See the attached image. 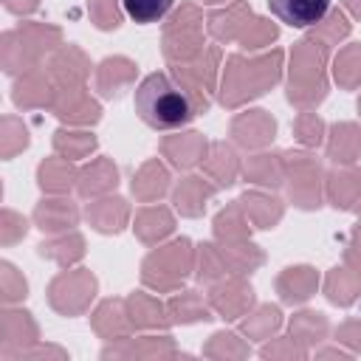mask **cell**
<instances>
[{"mask_svg":"<svg viewBox=\"0 0 361 361\" xmlns=\"http://www.w3.org/2000/svg\"><path fill=\"white\" fill-rule=\"evenodd\" d=\"M336 79L344 87H355L361 82V45H350L336 56Z\"/></svg>","mask_w":361,"mask_h":361,"instance_id":"30","label":"cell"},{"mask_svg":"<svg viewBox=\"0 0 361 361\" xmlns=\"http://www.w3.org/2000/svg\"><path fill=\"white\" fill-rule=\"evenodd\" d=\"M358 214H361V209H358Z\"/></svg>","mask_w":361,"mask_h":361,"instance_id":"46","label":"cell"},{"mask_svg":"<svg viewBox=\"0 0 361 361\" xmlns=\"http://www.w3.org/2000/svg\"><path fill=\"white\" fill-rule=\"evenodd\" d=\"M358 110H361V99H358Z\"/></svg>","mask_w":361,"mask_h":361,"instance_id":"45","label":"cell"},{"mask_svg":"<svg viewBox=\"0 0 361 361\" xmlns=\"http://www.w3.org/2000/svg\"><path fill=\"white\" fill-rule=\"evenodd\" d=\"M268 11L290 28H310L330 14V0H268Z\"/></svg>","mask_w":361,"mask_h":361,"instance_id":"5","label":"cell"},{"mask_svg":"<svg viewBox=\"0 0 361 361\" xmlns=\"http://www.w3.org/2000/svg\"><path fill=\"white\" fill-rule=\"evenodd\" d=\"M6 8H8V11H14V14L34 11V8H37V0H6Z\"/></svg>","mask_w":361,"mask_h":361,"instance_id":"41","label":"cell"},{"mask_svg":"<svg viewBox=\"0 0 361 361\" xmlns=\"http://www.w3.org/2000/svg\"><path fill=\"white\" fill-rule=\"evenodd\" d=\"M37 178H39V186H42V189H48V192H65V189L73 183L76 172H73V166L68 164V158H62V161L48 158L45 164H39Z\"/></svg>","mask_w":361,"mask_h":361,"instance_id":"22","label":"cell"},{"mask_svg":"<svg viewBox=\"0 0 361 361\" xmlns=\"http://www.w3.org/2000/svg\"><path fill=\"white\" fill-rule=\"evenodd\" d=\"M279 68H282V51H271L257 59L228 56L223 87H220V102L226 107H237L245 99L262 96L271 85L279 82Z\"/></svg>","mask_w":361,"mask_h":361,"instance_id":"2","label":"cell"},{"mask_svg":"<svg viewBox=\"0 0 361 361\" xmlns=\"http://www.w3.org/2000/svg\"><path fill=\"white\" fill-rule=\"evenodd\" d=\"M116 178H118L116 166H113L107 158H99V161H93L87 169H82V175H79V195H82V197L102 195V192H107V189L116 186Z\"/></svg>","mask_w":361,"mask_h":361,"instance_id":"16","label":"cell"},{"mask_svg":"<svg viewBox=\"0 0 361 361\" xmlns=\"http://www.w3.org/2000/svg\"><path fill=\"white\" fill-rule=\"evenodd\" d=\"M164 152L169 155V161L178 169H189L206 155V141H203L200 133H183L178 138H166L164 141Z\"/></svg>","mask_w":361,"mask_h":361,"instance_id":"10","label":"cell"},{"mask_svg":"<svg viewBox=\"0 0 361 361\" xmlns=\"http://www.w3.org/2000/svg\"><path fill=\"white\" fill-rule=\"evenodd\" d=\"M135 231H138V237H141L144 243H155V240H161V237H166V234L172 231V217H169L166 209L149 206V209H144V212L138 214Z\"/></svg>","mask_w":361,"mask_h":361,"instance_id":"23","label":"cell"},{"mask_svg":"<svg viewBox=\"0 0 361 361\" xmlns=\"http://www.w3.org/2000/svg\"><path fill=\"white\" fill-rule=\"evenodd\" d=\"M344 6H347V8L361 20V0H344Z\"/></svg>","mask_w":361,"mask_h":361,"instance_id":"43","label":"cell"},{"mask_svg":"<svg viewBox=\"0 0 361 361\" xmlns=\"http://www.w3.org/2000/svg\"><path fill=\"white\" fill-rule=\"evenodd\" d=\"M34 220L42 231H59V228H71L79 220V212L71 200H42L34 212Z\"/></svg>","mask_w":361,"mask_h":361,"instance_id":"13","label":"cell"},{"mask_svg":"<svg viewBox=\"0 0 361 361\" xmlns=\"http://www.w3.org/2000/svg\"><path fill=\"white\" fill-rule=\"evenodd\" d=\"M240 17H251V8H245V3H234V6L226 8V11H214V14L209 17V31H212L217 39L243 37V31L248 28V23H237Z\"/></svg>","mask_w":361,"mask_h":361,"instance_id":"18","label":"cell"},{"mask_svg":"<svg viewBox=\"0 0 361 361\" xmlns=\"http://www.w3.org/2000/svg\"><path fill=\"white\" fill-rule=\"evenodd\" d=\"M135 76V65L124 56H113V59H104L99 65V90L102 96L113 99L121 93V87H127Z\"/></svg>","mask_w":361,"mask_h":361,"instance_id":"11","label":"cell"},{"mask_svg":"<svg viewBox=\"0 0 361 361\" xmlns=\"http://www.w3.org/2000/svg\"><path fill=\"white\" fill-rule=\"evenodd\" d=\"M209 149H212V158H206L209 172L217 178L220 186H231L234 178H237V155H234V149L228 144H223V141L212 144Z\"/></svg>","mask_w":361,"mask_h":361,"instance_id":"20","label":"cell"},{"mask_svg":"<svg viewBox=\"0 0 361 361\" xmlns=\"http://www.w3.org/2000/svg\"><path fill=\"white\" fill-rule=\"evenodd\" d=\"M316 282H319L316 271L307 268V265H299V268H288V271L279 276L276 285H279L282 299L293 305V302H305V299H310L313 290H316Z\"/></svg>","mask_w":361,"mask_h":361,"instance_id":"12","label":"cell"},{"mask_svg":"<svg viewBox=\"0 0 361 361\" xmlns=\"http://www.w3.org/2000/svg\"><path fill=\"white\" fill-rule=\"evenodd\" d=\"M3 290H6V299H8V302L25 296V290H28L25 279H23V276H14V268H11L8 262H3Z\"/></svg>","mask_w":361,"mask_h":361,"instance_id":"39","label":"cell"},{"mask_svg":"<svg viewBox=\"0 0 361 361\" xmlns=\"http://www.w3.org/2000/svg\"><path fill=\"white\" fill-rule=\"evenodd\" d=\"M203 3H220V0H203Z\"/></svg>","mask_w":361,"mask_h":361,"instance_id":"44","label":"cell"},{"mask_svg":"<svg viewBox=\"0 0 361 361\" xmlns=\"http://www.w3.org/2000/svg\"><path fill=\"white\" fill-rule=\"evenodd\" d=\"M293 135L307 144V147H316L322 144V135H324V124L316 113H299V118L293 121Z\"/></svg>","mask_w":361,"mask_h":361,"instance_id":"34","label":"cell"},{"mask_svg":"<svg viewBox=\"0 0 361 361\" xmlns=\"http://www.w3.org/2000/svg\"><path fill=\"white\" fill-rule=\"evenodd\" d=\"M127 200L121 197H107V200H99L87 209V220H93V226L99 231H121L124 228V220H127Z\"/></svg>","mask_w":361,"mask_h":361,"instance_id":"17","label":"cell"},{"mask_svg":"<svg viewBox=\"0 0 361 361\" xmlns=\"http://www.w3.org/2000/svg\"><path fill=\"white\" fill-rule=\"evenodd\" d=\"M135 113L152 130H178L197 116V107L178 79L155 71L135 87Z\"/></svg>","mask_w":361,"mask_h":361,"instance_id":"1","label":"cell"},{"mask_svg":"<svg viewBox=\"0 0 361 361\" xmlns=\"http://www.w3.org/2000/svg\"><path fill=\"white\" fill-rule=\"evenodd\" d=\"M169 313L175 316V322H183V324L186 322H200V319H214L195 290H186L178 299H172L169 302Z\"/></svg>","mask_w":361,"mask_h":361,"instance_id":"27","label":"cell"},{"mask_svg":"<svg viewBox=\"0 0 361 361\" xmlns=\"http://www.w3.org/2000/svg\"><path fill=\"white\" fill-rule=\"evenodd\" d=\"M54 110L59 118H68V121H99V104L87 96H79L76 90H68V102L59 104L54 102Z\"/></svg>","mask_w":361,"mask_h":361,"instance_id":"24","label":"cell"},{"mask_svg":"<svg viewBox=\"0 0 361 361\" xmlns=\"http://www.w3.org/2000/svg\"><path fill=\"white\" fill-rule=\"evenodd\" d=\"M330 45H319L316 34L305 37L302 42H296L293 48V65H290V82H288V102L307 107L324 99L327 85L322 76V62Z\"/></svg>","mask_w":361,"mask_h":361,"instance_id":"3","label":"cell"},{"mask_svg":"<svg viewBox=\"0 0 361 361\" xmlns=\"http://www.w3.org/2000/svg\"><path fill=\"white\" fill-rule=\"evenodd\" d=\"M338 338H341V341H350V344H355V347L361 350V322H347V324L338 330Z\"/></svg>","mask_w":361,"mask_h":361,"instance_id":"40","label":"cell"},{"mask_svg":"<svg viewBox=\"0 0 361 361\" xmlns=\"http://www.w3.org/2000/svg\"><path fill=\"white\" fill-rule=\"evenodd\" d=\"M223 271H226V254L220 259L217 245H212V243L200 245V271H197V279H212V276H217Z\"/></svg>","mask_w":361,"mask_h":361,"instance_id":"38","label":"cell"},{"mask_svg":"<svg viewBox=\"0 0 361 361\" xmlns=\"http://www.w3.org/2000/svg\"><path fill=\"white\" fill-rule=\"evenodd\" d=\"M214 195V186H209L203 178H183L180 183H178V189H175V195H172V200H175V206H178V212L180 214H186V217H197L203 209H206V200Z\"/></svg>","mask_w":361,"mask_h":361,"instance_id":"8","label":"cell"},{"mask_svg":"<svg viewBox=\"0 0 361 361\" xmlns=\"http://www.w3.org/2000/svg\"><path fill=\"white\" fill-rule=\"evenodd\" d=\"M290 158L296 166V172L290 175V197L302 209L319 206V180H316L319 166H316V161H310V155H299V152H293Z\"/></svg>","mask_w":361,"mask_h":361,"instance_id":"6","label":"cell"},{"mask_svg":"<svg viewBox=\"0 0 361 361\" xmlns=\"http://www.w3.org/2000/svg\"><path fill=\"white\" fill-rule=\"evenodd\" d=\"M231 133L243 147H265L276 133V121L265 110H248L231 121Z\"/></svg>","mask_w":361,"mask_h":361,"instance_id":"7","label":"cell"},{"mask_svg":"<svg viewBox=\"0 0 361 361\" xmlns=\"http://www.w3.org/2000/svg\"><path fill=\"white\" fill-rule=\"evenodd\" d=\"M130 307H133V313H135V316H133L135 324H141V327H149V324L164 322V319H161V305L152 302V299H147L144 293L130 296Z\"/></svg>","mask_w":361,"mask_h":361,"instance_id":"37","label":"cell"},{"mask_svg":"<svg viewBox=\"0 0 361 361\" xmlns=\"http://www.w3.org/2000/svg\"><path fill=\"white\" fill-rule=\"evenodd\" d=\"M279 324H282V313H279V307H276V305H262L251 319L243 322V330H245L248 336L262 338V336H268L271 330H276Z\"/></svg>","mask_w":361,"mask_h":361,"instance_id":"32","label":"cell"},{"mask_svg":"<svg viewBox=\"0 0 361 361\" xmlns=\"http://www.w3.org/2000/svg\"><path fill=\"white\" fill-rule=\"evenodd\" d=\"M327 155L336 164H353L361 155V127L358 124H333Z\"/></svg>","mask_w":361,"mask_h":361,"instance_id":"9","label":"cell"},{"mask_svg":"<svg viewBox=\"0 0 361 361\" xmlns=\"http://www.w3.org/2000/svg\"><path fill=\"white\" fill-rule=\"evenodd\" d=\"M189 265H192L189 240L180 237V240H175L172 245L158 248V251H152V254L147 257L144 274H149V276H144V282L152 285V288H175V285L186 276Z\"/></svg>","mask_w":361,"mask_h":361,"instance_id":"4","label":"cell"},{"mask_svg":"<svg viewBox=\"0 0 361 361\" xmlns=\"http://www.w3.org/2000/svg\"><path fill=\"white\" fill-rule=\"evenodd\" d=\"M240 206L248 212V217H251L259 228H271V226L282 217L279 200L265 197V195H259V192H245V195L240 197Z\"/></svg>","mask_w":361,"mask_h":361,"instance_id":"19","label":"cell"},{"mask_svg":"<svg viewBox=\"0 0 361 361\" xmlns=\"http://www.w3.org/2000/svg\"><path fill=\"white\" fill-rule=\"evenodd\" d=\"M124 11L130 20L141 23V25H149V23H158L166 17V11L175 6V0H121Z\"/></svg>","mask_w":361,"mask_h":361,"instance_id":"25","label":"cell"},{"mask_svg":"<svg viewBox=\"0 0 361 361\" xmlns=\"http://www.w3.org/2000/svg\"><path fill=\"white\" fill-rule=\"evenodd\" d=\"M330 203L336 209H353V203H358L361 197V172L358 169H338L330 175Z\"/></svg>","mask_w":361,"mask_h":361,"instance_id":"14","label":"cell"},{"mask_svg":"<svg viewBox=\"0 0 361 361\" xmlns=\"http://www.w3.org/2000/svg\"><path fill=\"white\" fill-rule=\"evenodd\" d=\"M226 285H228V293H231V296H226L223 288H214L212 305H214V310H217L223 319H237L245 307H251L254 293H251L248 285H243V282H237V279H231V282H226Z\"/></svg>","mask_w":361,"mask_h":361,"instance_id":"15","label":"cell"},{"mask_svg":"<svg viewBox=\"0 0 361 361\" xmlns=\"http://www.w3.org/2000/svg\"><path fill=\"white\" fill-rule=\"evenodd\" d=\"M276 25L274 23H268V20H251L248 23V28L243 31V37H240V42L245 45V48H262V45H268L271 39H276Z\"/></svg>","mask_w":361,"mask_h":361,"instance_id":"36","label":"cell"},{"mask_svg":"<svg viewBox=\"0 0 361 361\" xmlns=\"http://www.w3.org/2000/svg\"><path fill=\"white\" fill-rule=\"evenodd\" d=\"M290 333H293V338H299V341H305V344H313V341H319V338L327 333V319H324L322 313L305 310V313H299V316L290 322Z\"/></svg>","mask_w":361,"mask_h":361,"instance_id":"28","label":"cell"},{"mask_svg":"<svg viewBox=\"0 0 361 361\" xmlns=\"http://www.w3.org/2000/svg\"><path fill=\"white\" fill-rule=\"evenodd\" d=\"M87 11H90L93 23L102 31H110V28H118L121 25V11H118V3L116 0H90L87 3Z\"/></svg>","mask_w":361,"mask_h":361,"instance_id":"35","label":"cell"},{"mask_svg":"<svg viewBox=\"0 0 361 361\" xmlns=\"http://www.w3.org/2000/svg\"><path fill=\"white\" fill-rule=\"evenodd\" d=\"M327 299L333 305H350L355 299V293L361 290V282L350 276L347 268H333L330 276H327Z\"/></svg>","mask_w":361,"mask_h":361,"instance_id":"26","label":"cell"},{"mask_svg":"<svg viewBox=\"0 0 361 361\" xmlns=\"http://www.w3.org/2000/svg\"><path fill=\"white\" fill-rule=\"evenodd\" d=\"M54 147L65 155V158H82L85 152H90L96 147V138L87 135V133H65L59 130L54 135Z\"/></svg>","mask_w":361,"mask_h":361,"instance_id":"33","label":"cell"},{"mask_svg":"<svg viewBox=\"0 0 361 361\" xmlns=\"http://www.w3.org/2000/svg\"><path fill=\"white\" fill-rule=\"evenodd\" d=\"M347 248H358L355 254H358V259H361V228H355L353 231V237H350V245Z\"/></svg>","mask_w":361,"mask_h":361,"instance_id":"42","label":"cell"},{"mask_svg":"<svg viewBox=\"0 0 361 361\" xmlns=\"http://www.w3.org/2000/svg\"><path fill=\"white\" fill-rule=\"evenodd\" d=\"M240 203V200H237ZM240 209L243 206H231V209H223L220 214H217V220H214V231H217V237L220 240H226V243H231V240H243L245 234H248V220L240 214Z\"/></svg>","mask_w":361,"mask_h":361,"instance_id":"29","label":"cell"},{"mask_svg":"<svg viewBox=\"0 0 361 361\" xmlns=\"http://www.w3.org/2000/svg\"><path fill=\"white\" fill-rule=\"evenodd\" d=\"M271 158H274V155H257V158H251L245 175H248L254 183H262V186H276V183H282V178H285L282 164H279V161H271Z\"/></svg>","mask_w":361,"mask_h":361,"instance_id":"31","label":"cell"},{"mask_svg":"<svg viewBox=\"0 0 361 361\" xmlns=\"http://www.w3.org/2000/svg\"><path fill=\"white\" fill-rule=\"evenodd\" d=\"M166 180H169L166 169H164L158 161H149V164H144L141 172L133 178V192H135L138 197H144V200H152V197H158V195L166 189Z\"/></svg>","mask_w":361,"mask_h":361,"instance_id":"21","label":"cell"}]
</instances>
